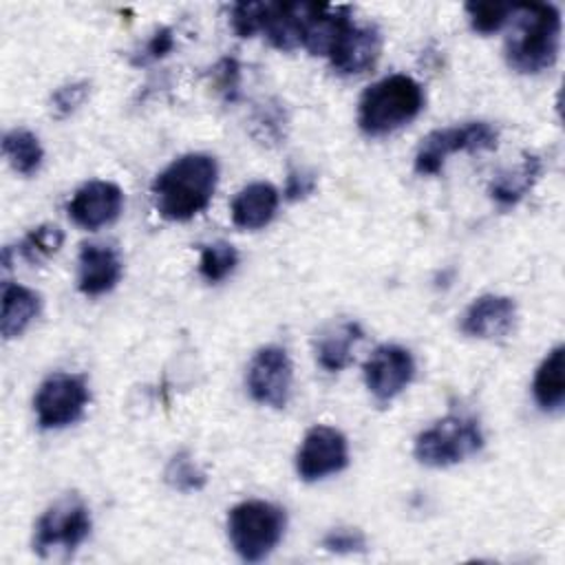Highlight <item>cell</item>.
I'll list each match as a JSON object with an SVG mask.
<instances>
[{
  "instance_id": "cell-1",
  "label": "cell",
  "mask_w": 565,
  "mask_h": 565,
  "mask_svg": "<svg viewBox=\"0 0 565 565\" xmlns=\"http://www.w3.org/2000/svg\"><path fill=\"white\" fill-rule=\"evenodd\" d=\"M218 163L212 154L188 152L168 163L152 181V201L168 221H190L201 214L216 190Z\"/></svg>"
},
{
  "instance_id": "cell-2",
  "label": "cell",
  "mask_w": 565,
  "mask_h": 565,
  "mask_svg": "<svg viewBox=\"0 0 565 565\" xmlns=\"http://www.w3.org/2000/svg\"><path fill=\"white\" fill-rule=\"evenodd\" d=\"M512 18L516 22L505 42L508 66L523 75L552 68L561 49V11L545 2H521Z\"/></svg>"
},
{
  "instance_id": "cell-3",
  "label": "cell",
  "mask_w": 565,
  "mask_h": 565,
  "mask_svg": "<svg viewBox=\"0 0 565 565\" xmlns=\"http://www.w3.org/2000/svg\"><path fill=\"white\" fill-rule=\"evenodd\" d=\"M426 104L424 88L411 75H388L371 84L358 104V126L369 137L388 135L413 121Z\"/></svg>"
},
{
  "instance_id": "cell-4",
  "label": "cell",
  "mask_w": 565,
  "mask_h": 565,
  "mask_svg": "<svg viewBox=\"0 0 565 565\" xmlns=\"http://www.w3.org/2000/svg\"><path fill=\"white\" fill-rule=\"evenodd\" d=\"M287 527V514L280 505L252 499L234 505L227 514V536L234 552L247 561L258 563L267 558L280 543Z\"/></svg>"
},
{
  "instance_id": "cell-5",
  "label": "cell",
  "mask_w": 565,
  "mask_h": 565,
  "mask_svg": "<svg viewBox=\"0 0 565 565\" xmlns=\"http://www.w3.org/2000/svg\"><path fill=\"white\" fill-rule=\"evenodd\" d=\"M483 448V430L470 415L450 413L422 430L415 439L413 455L430 468H448Z\"/></svg>"
},
{
  "instance_id": "cell-6",
  "label": "cell",
  "mask_w": 565,
  "mask_h": 565,
  "mask_svg": "<svg viewBox=\"0 0 565 565\" xmlns=\"http://www.w3.org/2000/svg\"><path fill=\"white\" fill-rule=\"evenodd\" d=\"M497 143L499 130L488 121H466L463 126L437 128L422 139L415 154V172L422 177L439 174L448 154L494 150Z\"/></svg>"
},
{
  "instance_id": "cell-7",
  "label": "cell",
  "mask_w": 565,
  "mask_h": 565,
  "mask_svg": "<svg viewBox=\"0 0 565 565\" xmlns=\"http://www.w3.org/2000/svg\"><path fill=\"white\" fill-rule=\"evenodd\" d=\"M90 510L77 494H66L49 505L35 523L33 552L40 556L62 547L66 554L75 552L90 534Z\"/></svg>"
},
{
  "instance_id": "cell-8",
  "label": "cell",
  "mask_w": 565,
  "mask_h": 565,
  "mask_svg": "<svg viewBox=\"0 0 565 565\" xmlns=\"http://www.w3.org/2000/svg\"><path fill=\"white\" fill-rule=\"evenodd\" d=\"M90 399V391L86 377L79 373H53L49 375L35 397L33 411L38 417V426L44 430H57L73 426L82 419L86 404Z\"/></svg>"
},
{
  "instance_id": "cell-9",
  "label": "cell",
  "mask_w": 565,
  "mask_h": 565,
  "mask_svg": "<svg viewBox=\"0 0 565 565\" xmlns=\"http://www.w3.org/2000/svg\"><path fill=\"white\" fill-rule=\"evenodd\" d=\"M245 382L254 402L271 408H285L294 382V366L287 351L276 344L258 349L247 366Z\"/></svg>"
},
{
  "instance_id": "cell-10",
  "label": "cell",
  "mask_w": 565,
  "mask_h": 565,
  "mask_svg": "<svg viewBox=\"0 0 565 565\" xmlns=\"http://www.w3.org/2000/svg\"><path fill=\"white\" fill-rule=\"evenodd\" d=\"M349 463L347 437L331 426H313L296 452V472L302 481H320Z\"/></svg>"
},
{
  "instance_id": "cell-11",
  "label": "cell",
  "mask_w": 565,
  "mask_h": 565,
  "mask_svg": "<svg viewBox=\"0 0 565 565\" xmlns=\"http://www.w3.org/2000/svg\"><path fill=\"white\" fill-rule=\"evenodd\" d=\"M413 353L399 344H382L364 362L366 388L382 404L395 399L413 382Z\"/></svg>"
},
{
  "instance_id": "cell-12",
  "label": "cell",
  "mask_w": 565,
  "mask_h": 565,
  "mask_svg": "<svg viewBox=\"0 0 565 565\" xmlns=\"http://www.w3.org/2000/svg\"><path fill=\"white\" fill-rule=\"evenodd\" d=\"M124 210V192L113 181H88L75 190L66 205L71 221L84 230H99L119 218Z\"/></svg>"
},
{
  "instance_id": "cell-13",
  "label": "cell",
  "mask_w": 565,
  "mask_h": 565,
  "mask_svg": "<svg viewBox=\"0 0 565 565\" xmlns=\"http://www.w3.org/2000/svg\"><path fill=\"white\" fill-rule=\"evenodd\" d=\"M382 51V33L373 24H355L351 22L333 49L329 51V62L340 75H360L375 66Z\"/></svg>"
},
{
  "instance_id": "cell-14",
  "label": "cell",
  "mask_w": 565,
  "mask_h": 565,
  "mask_svg": "<svg viewBox=\"0 0 565 565\" xmlns=\"http://www.w3.org/2000/svg\"><path fill=\"white\" fill-rule=\"evenodd\" d=\"M516 322V302L508 296L486 294L475 298L459 320L461 333L470 338H503Z\"/></svg>"
},
{
  "instance_id": "cell-15",
  "label": "cell",
  "mask_w": 565,
  "mask_h": 565,
  "mask_svg": "<svg viewBox=\"0 0 565 565\" xmlns=\"http://www.w3.org/2000/svg\"><path fill=\"white\" fill-rule=\"evenodd\" d=\"M124 274L121 256L115 247L84 243L77 258V289L84 296H102L117 287Z\"/></svg>"
},
{
  "instance_id": "cell-16",
  "label": "cell",
  "mask_w": 565,
  "mask_h": 565,
  "mask_svg": "<svg viewBox=\"0 0 565 565\" xmlns=\"http://www.w3.org/2000/svg\"><path fill=\"white\" fill-rule=\"evenodd\" d=\"M313 2H265L260 33L278 51H294L302 46L305 22Z\"/></svg>"
},
{
  "instance_id": "cell-17",
  "label": "cell",
  "mask_w": 565,
  "mask_h": 565,
  "mask_svg": "<svg viewBox=\"0 0 565 565\" xmlns=\"http://www.w3.org/2000/svg\"><path fill=\"white\" fill-rule=\"evenodd\" d=\"M280 194L271 183L254 181L236 192L230 205L232 223L241 230H260L271 223L278 210Z\"/></svg>"
},
{
  "instance_id": "cell-18",
  "label": "cell",
  "mask_w": 565,
  "mask_h": 565,
  "mask_svg": "<svg viewBox=\"0 0 565 565\" xmlns=\"http://www.w3.org/2000/svg\"><path fill=\"white\" fill-rule=\"evenodd\" d=\"M362 338H364V331L355 320H347L327 329L316 342L318 364L329 373H338L347 369L353 358L351 351Z\"/></svg>"
},
{
  "instance_id": "cell-19",
  "label": "cell",
  "mask_w": 565,
  "mask_h": 565,
  "mask_svg": "<svg viewBox=\"0 0 565 565\" xmlns=\"http://www.w3.org/2000/svg\"><path fill=\"white\" fill-rule=\"evenodd\" d=\"M40 313V296L18 282L2 285V316H0V333L4 340L22 335V331L35 320Z\"/></svg>"
},
{
  "instance_id": "cell-20",
  "label": "cell",
  "mask_w": 565,
  "mask_h": 565,
  "mask_svg": "<svg viewBox=\"0 0 565 565\" xmlns=\"http://www.w3.org/2000/svg\"><path fill=\"white\" fill-rule=\"evenodd\" d=\"M541 172L543 161L536 154H525L516 168H508L494 174L490 183V196L494 199L497 205L512 207L527 194V190H532Z\"/></svg>"
},
{
  "instance_id": "cell-21",
  "label": "cell",
  "mask_w": 565,
  "mask_h": 565,
  "mask_svg": "<svg viewBox=\"0 0 565 565\" xmlns=\"http://www.w3.org/2000/svg\"><path fill=\"white\" fill-rule=\"evenodd\" d=\"M563 360H565V349L558 344L543 358V362L534 373L532 395L541 411L554 413V411H561L563 406V399H565Z\"/></svg>"
},
{
  "instance_id": "cell-22",
  "label": "cell",
  "mask_w": 565,
  "mask_h": 565,
  "mask_svg": "<svg viewBox=\"0 0 565 565\" xmlns=\"http://www.w3.org/2000/svg\"><path fill=\"white\" fill-rule=\"evenodd\" d=\"M2 154L7 157L9 166L22 177L35 174L42 166V159H44V150H42L40 139L26 128H13V130L4 132Z\"/></svg>"
},
{
  "instance_id": "cell-23",
  "label": "cell",
  "mask_w": 565,
  "mask_h": 565,
  "mask_svg": "<svg viewBox=\"0 0 565 565\" xmlns=\"http://www.w3.org/2000/svg\"><path fill=\"white\" fill-rule=\"evenodd\" d=\"M238 265V252L234 245L225 241H216L210 245L201 247V258H199V274L207 282H218L227 278Z\"/></svg>"
},
{
  "instance_id": "cell-24",
  "label": "cell",
  "mask_w": 565,
  "mask_h": 565,
  "mask_svg": "<svg viewBox=\"0 0 565 565\" xmlns=\"http://www.w3.org/2000/svg\"><path fill=\"white\" fill-rule=\"evenodd\" d=\"M163 479L172 490L179 492H196L205 486L207 475L205 470L192 459L190 452L181 450L177 455L170 457L166 470H163Z\"/></svg>"
},
{
  "instance_id": "cell-25",
  "label": "cell",
  "mask_w": 565,
  "mask_h": 565,
  "mask_svg": "<svg viewBox=\"0 0 565 565\" xmlns=\"http://www.w3.org/2000/svg\"><path fill=\"white\" fill-rule=\"evenodd\" d=\"M514 9L516 4L512 2H468L466 4L470 26L483 35H490L503 29L512 20Z\"/></svg>"
},
{
  "instance_id": "cell-26",
  "label": "cell",
  "mask_w": 565,
  "mask_h": 565,
  "mask_svg": "<svg viewBox=\"0 0 565 565\" xmlns=\"http://www.w3.org/2000/svg\"><path fill=\"white\" fill-rule=\"evenodd\" d=\"M64 243V232L57 225H38L33 227L20 243V254L29 260V263H38L42 258L53 256Z\"/></svg>"
},
{
  "instance_id": "cell-27",
  "label": "cell",
  "mask_w": 565,
  "mask_h": 565,
  "mask_svg": "<svg viewBox=\"0 0 565 565\" xmlns=\"http://www.w3.org/2000/svg\"><path fill=\"white\" fill-rule=\"evenodd\" d=\"M285 126H287V115L278 102L263 104L254 115V128L258 139L263 141L278 143L280 139H285Z\"/></svg>"
},
{
  "instance_id": "cell-28",
  "label": "cell",
  "mask_w": 565,
  "mask_h": 565,
  "mask_svg": "<svg viewBox=\"0 0 565 565\" xmlns=\"http://www.w3.org/2000/svg\"><path fill=\"white\" fill-rule=\"evenodd\" d=\"M88 88H90V84L86 79H77V82H68V84L57 86L51 95L53 117L64 119V117L73 115L84 104V99L88 97Z\"/></svg>"
},
{
  "instance_id": "cell-29",
  "label": "cell",
  "mask_w": 565,
  "mask_h": 565,
  "mask_svg": "<svg viewBox=\"0 0 565 565\" xmlns=\"http://www.w3.org/2000/svg\"><path fill=\"white\" fill-rule=\"evenodd\" d=\"M265 15V2H238L232 7V29L238 38H254L260 33Z\"/></svg>"
},
{
  "instance_id": "cell-30",
  "label": "cell",
  "mask_w": 565,
  "mask_h": 565,
  "mask_svg": "<svg viewBox=\"0 0 565 565\" xmlns=\"http://www.w3.org/2000/svg\"><path fill=\"white\" fill-rule=\"evenodd\" d=\"M212 84L225 102H236L238 99V88H241V66H238V62L234 57L218 60L212 68Z\"/></svg>"
},
{
  "instance_id": "cell-31",
  "label": "cell",
  "mask_w": 565,
  "mask_h": 565,
  "mask_svg": "<svg viewBox=\"0 0 565 565\" xmlns=\"http://www.w3.org/2000/svg\"><path fill=\"white\" fill-rule=\"evenodd\" d=\"M322 547L331 554H360L366 550V536L358 527H333L322 536Z\"/></svg>"
},
{
  "instance_id": "cell-32",
  "label": "cell",
  "mask_w": 565,
  "mask_h": 565,
  "mask_svg": "<svg viewBox=\"0 0 565 565\" xmlns=\"http://www.w3.org/2000/svg\"><path fill=\"white\" fill-rule=\"evenodd\" d=\"M174 49V35H172V29L170 26H161L157 29L148 42L143 44V49L139 51V55L132 60L135 64H150V62H157L161 57H166L170 51Z\"/></svg>"
},
{
  "instance_id": "cell-33",
  "label": "cell",
  "mask_w": 565,
  "mask_h": 565,
  "mask_svg": "<svg viewBox=\"0 0 565 565\" xmlns=\"http://www.w3.org/2000/svg\"><path fill=\"white\" fill-rule=\"evenodd\" d=\"M316 174L307 168H291L285 181V199L289 201H300L307 199L316 190Z\"/></svg>"
}]
</instances>
